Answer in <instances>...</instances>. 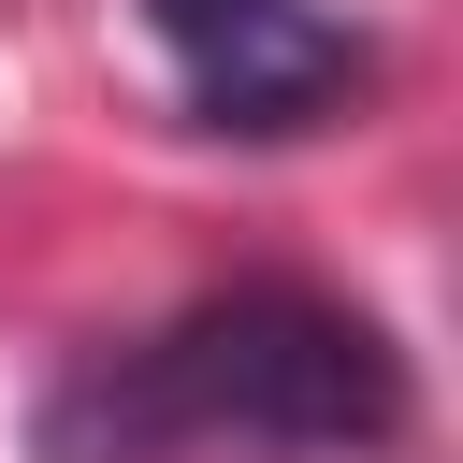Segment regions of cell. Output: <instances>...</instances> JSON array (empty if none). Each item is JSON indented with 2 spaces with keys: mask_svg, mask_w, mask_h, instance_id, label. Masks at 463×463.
<instances>
[{
  "mask_svg": "<svg viewBox=\"0 0 463 463\" xmlns=\"http://www.w3.org/2000/svg\"><path fill=\"white\" fill-rule=\"evenodd\" d=\"M405 420H420V376L362 304L304 275H246L174 304L159 333L58 362L29 405V449L43 463H376L405 449Z\"/></svg>",
  "mask_w": 463,
  "mask_h": 463,
  "instance_id": "cell-1",
  "label": "cell"
},
{
  "mask_svg": "<svg viewBox=\"0 0 463 463\" xmlns=\"http://www.w3.org/2000/svg\"><path fill=\"white\" fill-rule=\"evenodd\" d=\"M145 29H159V58H174L188 116H203V130H246V145L318 130V116L362 101V72H376V43H362L347 14H318V0H145Z\"/></svg>",
  "mask_w": 463,
  "mask_h": 463,
  "instance_id": "cell-2",
  "label": "cell"
}]
</instances>
